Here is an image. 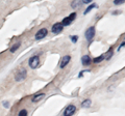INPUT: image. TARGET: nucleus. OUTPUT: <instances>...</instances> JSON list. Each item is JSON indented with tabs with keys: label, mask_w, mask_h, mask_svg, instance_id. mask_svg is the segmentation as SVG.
I'll return each mask as SVG.
<instances>
[{
	"label": "nucleus",
	"mask_w": 125,
	"mask_h": 116,
	"mask_svg": "<svg viewBox=\"0 0 125 116\" xmlns=\"http://www.w3.org/2000/svg\"><path fill=\"white\" fill-rule=\"evenodd\" d=\"M76 13H72L70 16H68L67 18H65L64 20H62V26H69V25H71V23L75 20V18H76Z\"/></svg>",
	"instance_id": "1"
},
{
	"label": "nucleus",
	"mask_w": 125,
	"mask_h": 116,
	"mask_svg": "<svg viewBox=\"0 0 125 116\" xmlns=\"http://www.w3.org/2000/svg\"><path fill=\"white\" fill-rule=\"evenodd\" d=\"M39 64H40V58H39V56H32L29 59V66L32 69L37 68L39 66Z\"/></svg>",
	"instance_id": "2"
},
{
	"label": "nucleus",
	"mask_w": 125,
	"mask_h": 116,
	"mask_svg": "<svg viewBox=\"0 0 125 116\" xmlns=\"http://www.w3.org/2000/svg\"><path fill=\"white\" fill-rule=\"evenodd\" d=\"M26 75H27V72L25 68H21L20 71L17 73V75H16V81L19 82V81H22L26 78Z\"/></svg>",
	"instance_id": "3"
},
{
	"label": "nucleus",
	"mask_w": 125,
	"mask_h": 116,
	"mask_svg": "<svg viewBox=\"0 0 125 116\" xmlns=\"http://www.w3.org/2000/svg\"><path fill=\"white\" fill-rule=\"evenodd\" d=\"M94 36H95V27L91 26L90 28L87 29V31H85V38H87L88 41H91Z\"/></svg>",
	"instance_id": "4"
},
{
	"label": "nucleus",
	"mask_w": 125,
	"mask_h": 116,
	"mask_svg": "<svg viewBox=\"0 0 125 116\" xmlns=\"http://www.w3.org/2000/svg\"><path fill=\"white\" fill-rule=\"evenodd\" d=\"M76 112V107L74 105H69L64 112V116H72Z\"/></svg>",
	"instance_id": "5"
},
{
	"label": "nucleus",
	"mask_w": 125,
	"mask_h": 116,
	"mask_svg": "<svg viewBox=\"0 0 125 116\" xmlns=\"http://www.w3.org/2000/svg\"><path fill=\"white\" fill-rule=\"evenodd\" d=\"M47 33H48V30H47L46 28H42L40 29L39 31L37 32L36 34V40L37 41H40V40H43L46 35H47Z\"/></svg>",
	"instance_id": "6"
},
{
	"label": "nucleus",
	"mask_w": 125,
	"mask_h": 116,
	"mask_svg": "<svg viewBox=\"0 0 125 116\" xmlns=\"http://www.w3.org/2000/svg\"><path fill=\"white\" fill-rule=\"evenodd\" d=\"M62 29H64V26L62 25V23H55L53 26H52V33L54 34H58L62 31Z\"/></svg>",
	"instance_id": "7"
},
{
	"label": "nucleus",
	"mask_w": 125,
	"mask_h": 116,
	"mask_svg": "<svg viewBox=\"0 0 125 116\" xmlns=\"http://www.w3.org/2000/svg\"><path fill=\"white\" fill-rule=\"evenodd\" d=\"M70 60H71V56H69V55H66L62 57V59L61 61V64H60V67L61 68H64L66 65H67L69 62H70Z\"/></svg>",
	"instance_id": "8"
},
{
	"label": "nucleus",
	"mask_w": 125,
	"mask_h": 116,
	"mask_svg": "<svg viewBox=\"0 0 125 116\" xmlns=\"http://www.w3.org/2000/svg\"><path fill=\"white\" fill-rule=\"evenodd\" d=\"M91 62H92V59L89 55H84V56H83V58H81V63H83V65H84V66L90 65Z\"/></svg>",
	"instance_id": "9"
},
{
	"label": "nucleus",
	"mask_w": 125,
	"mask_h": 116,
	"mask_svg": "<svg viewBox=\"0 0 125 116\" xmlns=\"http://www.w3.org/2000/svg\"><path fill=\"white\" fill-rule=\"evenodd\" d=\"M45 96V93H39V94H36L32 98V99H31V102L32 103H37L39 102V100H41V99H43Z\"/></svg>",
	"instance_id": "10"
},
{
	"label": "nucleus",
	"mask_w": 125,
	"mask_h": 116,
	"mask_svg": "<svg viewBox=\"0 0 125 116\" xmlns=\"http://www.w3.org/2000/svg\"><path fill=\"white\" fill-rule=\"evenodd\" d=\"M92 105V100L91 99H84L83 104H81V107L83 108H90Z\"/></svg>",
	"instance_id": "11"
},
{
	"label": "nucleus",
	"mask_w": 125,
	"mask_h": 116,
	"mask_svg": "<svg viewBox=\"0 0 125 116\" xmlns=\"http://www.w3.org/2000/svg\"><path fill=\"white\" fill-rule=\"evenodd\" d=\"M20 46H21V41H18L17 44H15V45L13 46V47L10 48V51L11 53H15V52H16V51H17V50L19 49V47H20Z\"/></svg>",
	"instance_id": "12"
},
{
	"label": "nucleus",
	"mask_w": 125,
	"mask_h": 116,
	"mask_svg": "<svg viewBox=\"0 0 125 116\" xmlns=\"http://www.w3.org/2000/svg\"><path fill=\"white\" fill-rule=\"evenodd\" d=\"M95 7H97V4H96V3H92V4L90 5V6H88V8L83 11V14H84V15H87V14L90 13V11H91L93 8H95Z\"/></svg>",
	"instance_id": "13"
},
{
	"label": "nucleus",
	"mask_w": 125,
	"mask_h": 116,
	"mask_svg": "<svg viewBox=\"0 0 125 116\" xmlns=\"http://www.w3.org/2000/svg\"><path fill=\"white\" fill-rule=\"evenodd\" d=\"M104 60V55H100V56H98V57H96V58H94V62L95 63H99V62H101V61H103Z\"/></svg>",
	"instance_id": "14"
},
{
	"label": "nucleus",
	"mask_w": 125,
	"mask_h": 116,
	"mask_svg": "<svg viewBox=\"0 0 125 116\" xmlns=\"http://www.w3.org/2000/svg\"><path fill=\"white\" fill-rule=\"evenodd\" d=\"M113 54H114V51H113V48H111V49H109V51L107 52V55H106V56H104V58H105L106 60H109V59L112 58Z\"/></svg>",
	"instance_id": "15"
},
{
	"label": "nucleus",
	"mask_w": 125,
	"mask_h": 116,
	"mask_svg": "<svg viewBox=\"0 0 125 116\" xmlns=\"http://www.w3.org/2000/svg\"><path fill=\"white\" fill-rule=\"evenodd\" d=\"M18 116H27V110H25V109H22L20 112H19Z\"/></svg>",
	"instance_id": "16"
},
{
	"label": "nucleus",
	"mask_w": 125,
	"mask_h": 116,
	"mask_svg": "<svg viewBox=\"0 0 125 116\" xmlns=\"http://www.w3.org/2000/svg\"><path fill=\"white\" fill-rule=\"evenodd\" d=\"M77 40H78V36H77V35L71 36V41H72V42H74V44H75V42L77 41Z\"/></svg>",
	"instance_id": "17"
},
{
	"label": "nucleus",
	"mask_w": 125,
	"mask_h": 116,
	"mask_svg": "<svg viewBox=\"0 0 125 116\" xmlns=\"http://www.w3.org/2000/svg\"><path fill=\"white\" fill-rule=\"evenodd\" d=\"M123 2H124V1H122V0H119V1H115L114 3H115L116 5H118V4H122Z\"/></svg>",
	"instance_id": "18"
},
{
	"label": "nucleus",
	"mask_w": 125,
	"mask_h": 116,
	"mask_svg": "<svg viewBox=\"0 0 125 116\" xmlns=\"http://www.w3.org/2000/svg\"><path fill=\"white\" fill-rule=\"evenodd\" d=\"M92 1L91 0H84V1H83V4H89V3H91Z\"/></svg>",
	"instance_id": "19"
},
{
	"label": "nucleus",
	"mask_w": 125,
	"mask_h": 116,
	"mask_svg": "<svg viewBox=\"0 0 125 116\" xmlns=\"http://www.w3.org/2000/svg\"><path fill=\"white\" fill-rule=\"evenodd\" d=\"M124 45H125V42L123 41V42H122V44H121V45L119 46V48H118V50H119V51H120V50H121V49H122V48L124 47Z\"/></svg>",
	"instance_id": "20"
}]
</instances>
